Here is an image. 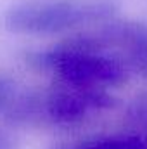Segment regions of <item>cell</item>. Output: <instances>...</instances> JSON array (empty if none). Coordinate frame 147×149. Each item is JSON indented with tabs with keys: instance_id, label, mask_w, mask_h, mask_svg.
I'll list each match as a JSON object with an SVG mask.
<instances>
[{
	"instance_id": "cell-4",
	"label": "cell",
	"mask_w": 147,
	"mask_h": 149,
	"mask_svg": "<svg viewBox=\"0 0 147 149\" xmlns=\"http://www.w3.org/2000/svg\"><path fill=\"white\" fill-rule=\"evenodd\" d=\"M55 149H147V137L144 135H114V137H99L74 146H61Z\"/></svg>"
},
{
	"instance_id": "cell-5",
	"label": "cell",
	"mask_w": 147,
	"mask_h": 149,
	"mask_svg": "<svg viewBox=\"0 0 147 149\" xmlns=\"http://www.w3.org/2000/svg\"><path fill=\"white\" fill-rule=\"evenodd\" d=\"M126 120L139 132V135L147 137V97H139L128 104Z\"/></svg>"
},
{
	"instance_id": "cell-7",
	"label": "cell",
	"mask_w": 147,
	"mask_h": 149,
	"mask_svg": "<svg viewBox=\"0 0 147 149\" xmlns=\"http://www.w3.org/2000/svg\"><path fill=\"white\" fill-rule=\"evenodd\" d=\"M0 149H14V142L3 134H0Z\"/></svg>"
},
{
	"instance_id": "cell-6",
	"label": "cell",
	"mask_w": 147,
	"mask_h": 149,
	"mask_svg": "<svg viewBox=\"0 0 147 149\" xmlns=\"http://www.w3.org/2000/svg\"><path fill=\"white\" fill-rule=\"evenodd\" d=\"M16 95H17L16 85H14L10 80L0 76V113L7 111V108L10 106V102L14 101Z\"/></svg>"
},
{
	"instance_id": "cell-1",
	"label": "cell",
	"mask_w": 147,
	"mask_h": 149,
	"mask_svg": "<svg viewBox=\"0 0 147 149\" xmlns=\"http://www.w3.org/2000/svg\"><path fill=\"white\" fill-rule=\"evenodd\" d=\"M114 106V97L106 88L62 83L37 92H17L7 111L10 121L21 125L73 127L85 118Z\"/></svg>"
},
{
	"instance_id": "cell-3",
	"label": "cell",
	"mask_w": 147,
	"mask_h": 149,
	"mask_svg": "<svg viewBox=\"0 0 147 149\" xmlns=\"http://www.w3.org/2000/svg\"><path fill=\"white\" fill-rule=\"evenodd\" d=\"M114 16L116 7L109 2H31L10 7L3 16V24L9 31L14 33L54 35L102 21H111Z\"/></svg>"
},
{
	"instance_id": "cell-2",
	"label": "cell",
	"mask_w": 147,
	"mask_h": 149,
	"mask_svg": "<svg viewBox=\"0 0 147 149\" xmlns=\"http://www.w3.org/2000/svg\"><path fill=\"white\" fill-rule=\"evenodd\" d=\"M28 63L40 71L54 74L62 83L78 87L111 88L128 78V70L107 54L90 49L74 37L28 56Z\"/></svg>"
}]
</instances>
